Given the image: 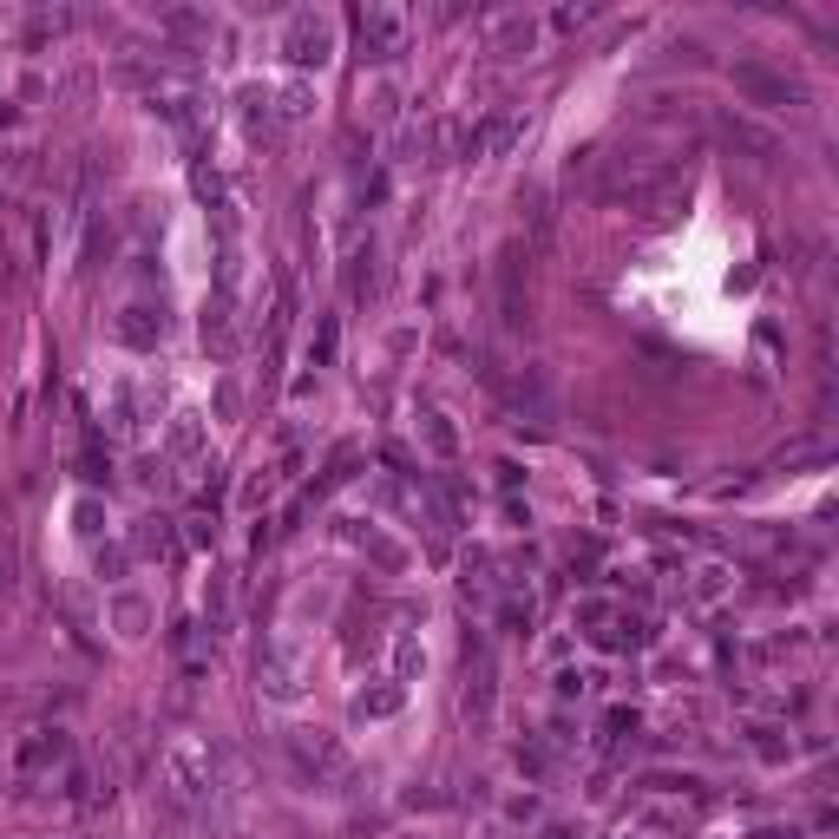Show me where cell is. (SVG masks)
<instances>
[{
    "mask_svg": "<svg viewBox=\"0 0 839 839\" xmlns=\"http://www.w3.org/2000/svg\"><path fill=\"white\" fill-rule=\"evenodd\" d=\"M361 40H367V53H374V60H394V53H401V40H407V13L367 7V13H361Z\"/></svg>",
    "mask_w": 839,
    "mask_h": 839,
    "instance_id": "6da1fadb",
    "label": "cell"
},
{
    "mask_svg": "<svg viewBox=\"0 0 839 839\" xmlns=\"http://www.w3.org/2000/svg\"><path fill=\"white\" fill-rule=\"evenodd\" d=\"M735 85H741L748 99H761V105H780V99H793V85H787V79H774L768 67H755V60H741V67H735Z\"/></svg>",
    "mask_w": 839,
    "mask_h": 839,
    "instance_id": "7a4b0ae2",
    "label": "cell"
},
{
    "mask_svg": "<svg viewBox=\"0 0 839 839\" xmlns=\"http://www.w3.org/2000/svg\"><path fill=\"white\" fill-rule=\"evenodd\" d=\"M289 47H295L289 60H302V67L315 60V67H322V60H328V20H315V13H302V20H295V40H289Z\"/></svg>",
    "mask_w": 839,
    "mask_h": 839,
    "instance_id": "3957f363",
    "label": "cell"
}]
</instances>
